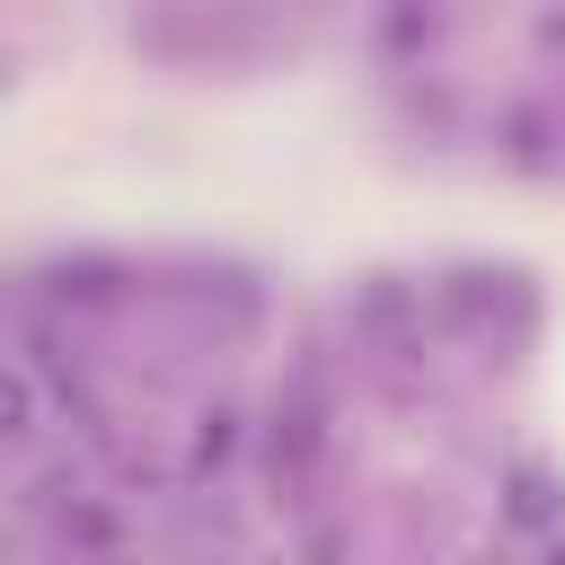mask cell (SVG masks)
Instances as JSON below:
<instances>
[{"label": "cell", "mask_w": 565, "mask_h": 565, "mask_svg": "<svg viewBox=\"0 0 565 565\" xmlns=\"http://www.w3.org/2000/svg\"><path fill=\"white\" fill-rule=\"evenodd\" d=\"M35 433V388L26 371H0V441H26Z\"/></svg>", "instance_id": "1"}, {"label": "cell", "mask_w": 565, "mask_h": 565, "mask_svg": "<svg viewBox=\"0 0 565 565\" xmlns=\"http://www.w3.org/2000/svg\"><path fill=\"white\" fill-rule=\"evenodd\" d=\"M230 441H238V433H230V415H203V433H194V468H221V459H230Z\"/></svg>", "instance_id": "2"}, {"label": "cell", "mask_w": 565, "mask_h": 565, "mask_svg": "<svg viewBox=\"0 0 565 565\" xmlns=\"http://www.w3.org/2000/svg\"><path fill=\"white\" fill-rule=\"evenodd\" d=\"M556 565H565V547H556Z\"/></svg>", "instance_id": "3"}]
</instances>
